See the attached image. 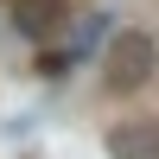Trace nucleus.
<instances>
[{
    "label": "nucleus",
    "mask_w": 159,
    "mask_h": 159,
    "mask_svg": "<svg viewBox=\"0 0 159 159\" xmlns=\"http://www.w3.org/2000/svg\"><path fill=\"white\" fill-rule=\"evenodd\" d=\"M57 19H64V0H19V13H13V25L25 38H51Z\"/></svg>",
    "instance_id": "3"
},
{
    "label": "nucleus",
    "mask_w": 159,
    "mask_h": 159,
    "mask_svg": "<svg viewBox=\"0 0 159 159\" xmlns=\"http://www.w3.org/2000/svg\"><path fill=\"white\" fill-rule=\"evenodd\" d=\"M108 159H159V121H121L108 134Z\"/></svg>",
    "instance_id": "2"
},
{
    "label": "nucleus",
    "mask_w": 159,
    "mask_h": 159,
    "mask_svg": "<svg viewBox=\"0 0 159 159\" xmlns=\"http://www.w3.org/2000/svg\"><path fill=\"white\" fill-rule=\"evenodd\" d=\"M153 70H159V45H153V32H115V38H108V70H102V83H108L115 96L153 83Z\"/></svg>",
    "instance_id": "1"
}]
</instances>
